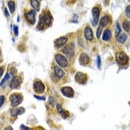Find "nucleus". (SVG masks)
I'll return each mask as SVG.
<instances>
[{
  "mask_svg": "<svg viewBox=\"0 0 130 130\" xmlns=\"http://www.w3.org/2000/svg\"><path fill=\"white\" fill-rule=\"evenodd\" d=\"M21 126L23 128V130H29V129H28V127H26V126H23V125H22Z\"/></svg>",
  "mask_w": 130,
  "mask_h": 130,
  "instance_id": "nucleus-37",
  "label": "nucleus"
},
{
  "mask_svg": "<svg viewBox=\"0 0 130 130\" xmlns=\"http://www.w3.org/2000/svg\"><path fill=\"white\" fill-rule=\"evenodd\" d=\"M116 60L120 65H126L129 62V57L123 51H118L116 54Z\"/></svg>",
  "mask_w": 130,
  "mask_h": 130,
  "instance_id": "nucleus-2",
  "label": "nucleus"
},
{
  "mask_svg": "<svg viewBox=\"0 0 130 130\" xmlns=\"http://www.w3.org/2000/svg\"><path fill=\"white\" fill-rule=\"evenodd\" d=\"M84 36L86 37L87 40L88 41H92L93 40V32H92V30L91 28V27L89 25H87L86 27L85 28V30H84Z\"/></svg>",
  "mask_w": 130,
  "mask_h": 130,
  "instance_id": "nucleus-12",
  "label": "nucleus"
},
{
  "mask_svg": "<svg viewBox=\"0 0 130 130\" xmlns=\"http://www.w3.org/2000/svg\"><path fill=\"white\" fill-rule=\"evenodd\" d=\"M22 100H23V97L21 94L14 93L10 96V101L12 107H17L20 103H22Z\"/></svg>",
  "mask_w": 130,
  "mask_h": 130,
  "instance_id": "nucleus-1",
  "label": "nucleus"
},
{
  "mask_svg": "<svg viewBox=\"0 0 130 130\" xmlns=\"http://www.w3.org/2000/svg\"><path fill=\"white\" fill-rule=\"evenodd\" d=\"M68 41V39L65 37H60L58 39H57L55 41H54V45H55V47L57 48H60L61 47H63L64 45H65Z\"/></svg>",
  "mask_w": 130,
  "mask_h": 130,
  "instance_id": "nucleus-13",
  "label": "nucleus"
},
{
  "mask_svg": "<svg viewBox=\"0 0 130 130\" xmlns=\"http://www.w3.org/2000/svg\"><path fill=\"white\" fill-rule=\"evenodd\" d=\"M79 61H80V65H88L90 64L91 60H90V57H88V55H87L85 53H83V54H81V55L80 57Z\"/></svg>",
  "mask_w": 130,
  "mask_h": 130,
  "instance_id": "nucleus-11",
  "label": "nucleus"
},
{
  "mask_svg": "<svg viewBox=\"0 0 130 130\" xmlns=\"http://www.w3.org/2000/svg\"><path fill=\"white\" fill-rule=\"evenodd\" d=\"M31 5H32V7L34 8V10L36 11H40V1H36V0H31Z\"/></svg>",
  "mask_w": 130,
  "mask_h": 130,
  "instance_id": "nucleus-21",
  "label": "nucleus"
},
{
  "mask_svg": "<svg viewBox=\"0 0 130 130\" xmlns=\"http://www.w3.org/2000/svg\"><path fill=\"white\" fill-rule=\"evenodd\" d=\"M25 112V108H22V107H20V108H15V109H13L11 110V115L12 117H16L19 114H21L22 113Z\"/></svg>",
  "mask_w": 130,
  "mask_h": 130,
  "instance_id": "nucleus-17",
  "label": "nucleus"
},
{
  "mask_svg": "<svg viewBox=\"0 0 130 130\" xmlns=\"http://www.w3.org/2000/svg\"><path fill=\"white\" fill-rule=\"evenodd\" d=\"M34 97H35L36 98L39 99V100H45V97H38V96H37V95H34Z\"/></svg>",
  "mask_w": 130,
  "mask_h": 130,
  "instance_id": "nucleus-33",
  "label": "nucleus"
},
{
  "mask_svg": "<svg viewBox=\"0 0 130 130\" xmlns=\"http://www.w3.org/2000/svg\"><path fill=\"white\" fill-rule=\"evenodd\" d=\"M2 74H3V68L1 67V76H2Z\"/></svg>",
  "mask_w": 130,
  "mask_h": 130,
  "instance_id": "nucleus-38",
  "label": "nucleus"
},
{
  "mask_svg": "<svg viewBox=\"0 0 130 130\" xmlns=\"http://www.w3.org/2000/svg\"><path fill=\"white\" fill-rule=\"evenodd\" d=\"M62 52L65 54V55L68 58L71 59L74 56V47H71V45H68L66 47H64L62 49Z\"/></svg>",
  "mask_w": 130,
  "mask_h": 130,
  "instance_id": "nucleus-6",
  "label": "nucleus"
},
{
  "mask_svg": "<svg viewBox=\"0 0 130 130\" xmlns=\"http://www.w3.org/2000/svg\"><path fill=\"white\" fill-rule=\"evenodd\" d=\"M111 31L108 28L106 29L104 33H103V41H108L111 38Z\"/></svg>",
  "mask_w": 130,
  "mask_h": 130,
  "instance_id": "nucleus-20",
  "label": "nucleus"
},
{
  "mask_svg": "<svg viewBox=\"0 0 130 130\" xmlns=\"http://www.w3.org/2000/svg\"><path fill=\"white\" fill-rule=\"evenodd\" d=\"M14 34H15V35L16 36H17L18 35V27L17 26H14Z\"/></svg>",
  "mask_w": 130,
  "mask_h": 130,
  "instance_id": "nucleus-32",
  "label": "nucleus"
},
{
  "mask_svg": "<svg viewBox=\"0 0 130 130\" xmlns=\"http://www.w3.org/2000/svg\"><path fill=\"white\" fill-rule=\"evenodd\" d=\"M5 14L6 15V17H9V14L8 13V10H7L6 8L5 9Z\"/></svg>",
  "mask_w": 130,
  "mask_h": 130,
  "instance_id": "nucleus-35",
  "label": "nucleus"
},
{
  "mask_svg": "<svg viewBox=\"0 0 130 130\" xmlns=\"http://www.w3.org/2000/svg\"><path fill=\"white\" fill-rule=\"evenodd\" d=\"M54 74L57 76V77L59 78H63L65 76V72L59 66V65H55L54 68Z\"/></svg>",
  "mask_w": 130,
  "mask_h": 130,
  "instance_id": "nucleus-14",
  "label": "nucleus"
},
{
  "mask_svg": "<svg viewBox=\"0 0 130 130\" xmlns=\"http://www.w3.org/2000/svg\"><path fill=\"white\" fill-rule=\"evenodd\" d=\"M123 27L127 33H130V22L129 21L124 20L123 23Z\"/></svg>",
  "mask_w": 130,
  "mask_h": 130,
  "instance_id": "nucleus-23",
  "label": "nucleus"
},
{
  "mask_svg": "<svg viewBox=\"0 0 130 130\" xmlns=\"http://www.w3.org/2000/svg\"><path fill=\"white\" fill-rule=\"evenodd\" d=\"M61 92L62 94L68 97H73L74 96V91L71 87H63L61 88Z\"/></svg>",
  "mask_w": 130,
  "mask_h": 130,
  "instance_id": "nucleus-9",
  "label": "nucleus"
},
{
  "mask_svg": "<svg viewBox=\"0 0 130 130\" xmlns=\"http://www.w3.org/2000/svg\"><path fill=\"white\" fill-rule=\"evenodd\" d=\"M125 14H126V16L128 18H130V5H128L126 8V9H125Z\"/></svg>",
  "mask_w": 130,
  "mask_h": 130,
  "instance_id": "nucleus-27",
  "label": "nucleus"
},
{
  "mask_svg": "<svg viewBox=\"0 0 130 130\" xmlns=\"http://www.w3.org/2000/svg\"><path fill=\"white\" fill-rule=\"evenodd\" d=\"M77 14H73V22H77Z\"/></svg>",
  "mask_w": 130,
  "mask_h": 130,
  "instance_id": "nucleus-31",
  "label": "nucleus"
},
{
  "mask_svg": "<svg viewBox=\"0 0 130 130\" xmlns=\"http://www.w3.org/2000/svg\"><path fill=\"white\" fill-rule=\"evenodd\" d=\"M8 78H9V74H6V76H5V78H4L2 80V82H1V86H2V85L5 83V81H6V80H7Z\"/></svg>",
  "mask_w": 130,
  "mask_h": 130,
  "instance_id": "nucleus-29",
  "label": "nucleus"
},
{
  "mask_svg": "<svg viewBox=\"0 0 130 130\" xmlns=\"http://www.w3.org/2000/svg\"><path fill=\"white\" fill-rule=\"evenodd\" d=\"M57 109L58 112L60 113V114L62 116V117L63 119H67L69 117V113L67 111L63 110L60 104H57Z\"/></svg>",
  "mask_w": 130,
  "mask_h": 130,
  "instance_id": "nucleus-16",
  "label": "nucleus"
},
{
  "mask_svg": "<svg viewBox=\"0 0 130 130\" xmlns=\"http://www.w3.org/2000/svg\"><path fill=\"white\" fill-rule=\"evenodd\" d=\"M55 60L60 67L65 68L68 66V60L65 57L63 56L62 54H57L55 56Z\"/></svg>",
  "mask_w": 130,
  "mask_h": 130,
  "instance_id": "nucleus-4",
  "label": "nucleus"
},
{
  "mask_svg": "<svg viewBox=\"0 0 130 130\" xmlns=\"http://www.w3.org/2000/svg\"><path fill=\"white\" fill-rule=\"evenodd\" d=\"M109 21V17L108 16H103L101 20H100V25H102L103 27H105Z\"/></svg>",
  "mask_w": 130,
  "mask_h": 130,
  "instance_id": "nucleus-22",
  "label": "nucleus"
},
{
  "mask_svg": "<svg viewBox=\"0 0 130 130\" xmlns=\"http://www.w3.org/2000/svg\"><path fill=\"white\" fill-rule=\"evenodd\" d=\"M92 15H93V22L92 25L96 26L98 20H99V17H100V8L98 7H94L92 9Z\"/></svg>",
  "mask_w": 130,
  "mask_h": 130,
  "instance_id": "nucleus-8",
  "label": "nucleus"
},
{
  "mask_svg": "<svg viewBox=\"0 0 130 130\" xmlns=\"http://www.w3.org/2000/svg\"><path fill=\"white\" fill-rule=\"evenodd\" d=\"M97 65H98V68H100V57H97Z\"/></svg>",
  "mask_w": 130,
  "mask_h": 130,
  "instance_id": "nucleus-34",
  "label": "nucleus"
},
{
  "mask_svg": "<svg viewBox=\"0 0 130 130\" xmlns=\"http://www.w3.org/2000/svg\"><path fill=\"white\" fill-rule=\"evenodd\" d=\"M22 83V79L20 77L17 76L14 78H13V80L10 82L9 86L11 88H17L18 87L20 86Z\"/></svg>",
  "mask_w": 130,
  "mask_h": 130,
  "instance_id": "nucleus-10",
  "label": "nucleus"
},
{
  "mask_svg": "<svg viewBox=\"0 0 130 130\" xmlns=\"http://www.w3.org/2000/svg\"><path fill=\"white\" fill-rule=\"evenodd\" d=\"M120 28L119 24L117 23V26H116V30H115V36H116V37H118V35L120 34Z\"/></svg>",
  "mask_w": 130,
  "mask_h": 130,
  "instance_id": "nucleus-26",
  "label": "nucleus"
},
{
  "mask_svg": "<svg viewBox=\"0 0 130 130\" xmlns=\"http://www.w3.org/2000/svg\"><path fill=\"white\" fill-rule=\"evenodd\" d=\"M88 80V76L87 74H84V73H82V72H77L76 74H75V80L78 83H80V84H84L86 83Z\"/></svg>",
  "mask_w": 130,
  "mask_h": 130,
  "instance_id": "nucleus-7",
  "label": "nucleus"
},
{
  "mask_svg": "<svg viewBox=\"0 0 130 130\" xmlns=\"http://www.w3.org/2000/svg\"><path fill=\"white\" fill-rule=\"evenodd\" d=\"M127 40V35L126 34H121L118 37H116V40L120 43H124Z\"/></svg>",
  "mask_w": 130,
  "mask_h": 130,
  "instance_id": "nucleus-19",
  "label": "nucleus"
},
{
  "mask_svg": "<svg viewBox=\"0 0 130 130\" xmlns=\"http://www.w3.org/2000/svg\"><path fill=\"white\" fill-rule=\"evenodd\" d=\"M8 5V8L10 9V12L11 14H13L15 11V3H14V1H9Z\"/></svg>",
  "mask_w": 130,
  "mask_h": 130,
  "instance_id": "nucleus-24",
  "label": "nucleus"
},
{
  "mask_svg": "<svg viewBox=\"0 0 130 130\" xmlns=\"http://www.w3.org/2000/svg\"><path fill=\"white\" fill-rule=\"evenodd\" d=\"M5 96H3V95H1V106H2V105H3V103H4V101H5Z\"/></svg>",
  "mask_w": 130,
  "mask_h": 130,
  "instance_id": "nucleus-30",
  "label": "nucleus"
},
{
  "mask_svg": "<svg viewBox=\"0 0 130 130\" xmlns=\"http://www.w3.org/2000/svg\"><path fill=\"white\" fill-rule=\"evenodd\" d=\"M25 18L28 23L34 25L36 22V12H35V11L32 10L28 13H25Z\"/></svg>",
  "mask_w": 130,
  "mask_h": 130,
  "instance_id": "nucleus-5",
  "label": "nucleus"
},
{
  "mask_svg": "<svg viewBox=\"0 0 130 130\" xmlns=\"http://www.w3.org/2000/svg\"><path fill=\"white\" fill-rule=\"evenodd\" d=\"M45 18H44L43 15H40V20H39V22H38V25L37 26V28L40 30H42L43 29L45 25Z\"/></svg>",
  "mask_w": 130,
  "mask_h": 130,
  "instance_id": "nucleus-18",
  "label": "nucleus"
},
{
  "mask_svg": "<svg viewBox=\"0 0 130 130\" xmlns=\"http://www.w3.org/2000/svg\"><path fill=\"white\" fill-rule=\"evenodd\" d=\"M44 18L45 20V24L47 26H51L52 24V21H53V17L51 14V13L48 11L44 14Z\"/></svg>",
  "mask_w": 130,
  "mask_h": 130,
  "instance_id": "nucleus-15",
  "label": "nucleus"
},
{
  "mask_svg": "<svg viewBox=\"0 0 130 130\" xmlns=\"http://www.w3.org/2000/svg\"><path fill=\"white\" fill-rule=\"evenodd\" d=\"M103 28V27L102 25H99V27H98V28H97V39L100 38Z\"/></svg>",
  "mask_w": 130,
  "mask_h": 130,
  "instance_id": "nucleus-25",
  "label": "nucleus"
},
{
  "mask_svg": "<svg viewBox=\"0 0 130 130\" xmlns=\"http://www.w3.org/2000/svg\"><path fill=\"white\" fill-rule=\"evenodd\" d=\"M48 102H49V103H50L51 106H53L55 105V100H54V98L52 97H49V99H48Z\"/></svg>",
  "mask_w": 130,
  "mask_h": 130,
  "instance_id": "nucleus-28",
  "label": "nucleus"
},
{
  "mask_svg": "<svg viewBox=\"0 0 130 130\" xmlns=\"http://www.w3.org/2000/svg\"><path fill=\"white\" fill-rule=\"evenodd\" d=\"M34 90L35 91V92L37 94H43L45 90V86L44 85V83L42 81H35L34 83Z\"/></svg>",
  "mask_w": 130,
  "mask_h": 130,
  "instance_id": "nucleus-3",
  "label": "nucleus"
},
{
  "mask_svg": "<svg viewBox=\"0 0 130 130\" xmlns=\"http://www.w3.org/2000/svg\"><path fill=\"white\" fill-rule=\"evenodd\" d=\"M4 130H14V129H13V128H12L11 126H8V127H6Z\"/></svg>",
  "mask_w": 130,
  "mask_h": 130,
  "instance_id": "nucleus-36",
  "label": "nucleus"
}]
</instances>
